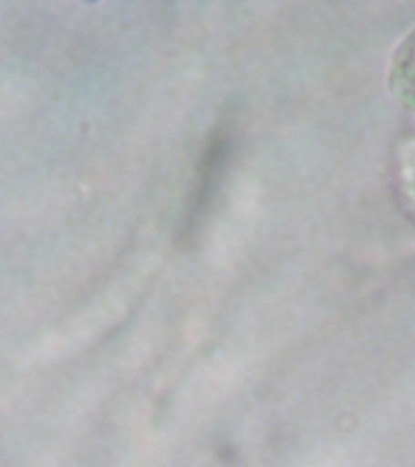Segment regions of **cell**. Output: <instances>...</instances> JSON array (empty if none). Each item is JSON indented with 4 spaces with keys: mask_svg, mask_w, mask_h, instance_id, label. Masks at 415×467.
<instances>
[{
    "mask_svg": "<svg viewBox=\"0 0 415 467\" xmlns=\"http://www.w3.org/2000/svg\"><path fill=\"white\" fill-rule=\"evenodd\" d=\"M227 153L228 139L223 131L213 134L199 166L194 196L191 203V214H189L192 219L202 213L203 207L209 203L227 159Z\"/></svg>",
    "mask_w": 415,
    "mask_h": 467,
    "instance_id": "6da1fadb",
    "label": "cell"
},
{
    "mask_svg": "<svg viewBox=\"0 0 415 467\" xmlns=\"http://www.w3.org/2000/svg\"><path fill=\"white\" fill-rule=\"evenodd\" d=\"M391 90L404 106H413V38L407 39L396 54L391 69Z\"/></svg>",
    "mask_w": 415,
    "mask_h": 467,
    "instance_id": "7a4b0ae2",
    "label": "cell"
}]
</instances>
